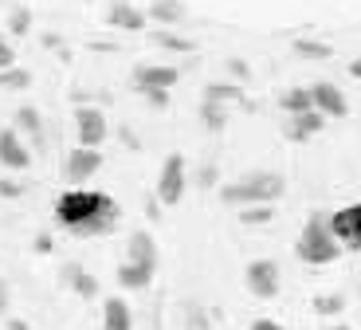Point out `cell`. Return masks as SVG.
<instances>
[{
  "label": "cell",
  "instance_id": "obj_20",
  "mask_svg": "<svg viewBox=\"0 0 361 330\" xmlns=\"http://www.w3.org/2000/svg\"><path fill=\"white\" fill-rule=\"evenodd\" d=\"M279 107L287 114H302V110H314V95H310V87H290L279 95Z\"/></svg>",
  "mask_w": 361,
  "mask_h": 330
},
{
  "label": "cell",
  "instance_id": "obj_8",
  "mask_svg": "<svg viewBox=\"0 0 361 330\" xmlns=\"http://www.w3.org/2000/svg\"><path fill=\"white\" fill-rule=\"evenodd\" d=\"M177 79H180V71L173 67V63H142L130 83L145 95V90H173V87H177Z\"/></svg>",
  "mask_w": 361,
  "mask_h": 330
},
{
  "label": "cell",
  "instance_id": "obj_29",
  "mask_svg": "<svg viewBox=\"0 0 361 330\" xmlns=\"http://www.w3.org/2000/svg\"><path fill=\"white\" fill-rule=\"evenodd\" d=\"M4 67H16V52H12V44L4 36H0V71Z\"/></svg>",
  "mask_w": 361,
  "mask_h": 330
},
{
  "label": "cell",
  "instance_id": "obj_37",
  "mask_svg": "<svg viewBox=\"0 0 361 330\" xmlns=\"http://www.w3.org/2000/svg\"><path fill=\"white\" fill-rule=\"evenodd\" d=\"M212 181H216V170H212V165H208V170L200 173V185H212Z\"/></svg>",
  "mask_w": 361,
  "mask_h": 330
},
{
  "label": "cell",
  "instance_id": "obj_31",
  "mask_svg": "<svg viewBox=\"0 0 361 330\" xmlns=\"http://www.w3.org/2000/svg\"><path fill=\"white\" fill-rule=\"evenodd\" d=\"M228 71H232V79L244 83L247 75H252V67H247V59H228Z\"/></svg>",
  "mask_w": 361,
  "mask_h": 330
},
{
  "label": "cell",
  "instance_id": "obj_18",
  "mask_svg": "<svg viewBox=\"0 0 361 330\" xmlns=\"http://www.w3.org/2000/svg\"><path fill=\"white\" fill-rule=\"evenodd\" d=\"M145 16L169 28V24H180V20L189 16V12H185V4H180V0H154V4L145 8Z\"/></svg>",
  "mask_w": 361,
  "mask_h": 330
},
{
  "label": "cell",
  "instance_id": "obj_40",
  "mask_svg": "<svg viewBox=\"0 0 361 330\" xmlns=\"http://www.w3.org/2000/svg\"><path fill=\"white\" fill-rule=\"evenodd\" d=\"M8 330H27V322H20V319H12V322H8Z\"/></svg>",
  "mask_w": 361,
  "mask_h": 330
},
{
  "label": "cell",
  "instance_id": "obj_30",
  "mask_svg": "<svg viewBox=\"0 0 361 330\" xmlns=\"http://www.w3.org/2000/svg\"><path fill=\"white\" fill-rule=\"evenodd\" d=\"M145 102H149L154 110H165L169 107V90H145Z\"/></svg>",
  "mask_w": 361,
  "mask_h": 330
},
{
  "label": "cell",
  "instance_id": "obj_39",
  "mask_svg": "<svg viewBox=\"0 0 361 330\" xmlns=\"http://www.w3.org/2000/svg\"><path fill=\"white\" fill-rule=\"evenodd\" d=\"M350 75H353V79H361V59H353V63H350Z\"/></svg>",
  "mask_w": 361,
  "mask_h": 330
},
{
  "label": "cell",
  "instance_id": "obj_5",
  "mask_svg": "<svg viewBox=\"0 0 361 330\" xmlns=\"http://www.w3.org/2000/svg\"><path fill=\"white\" fill-rule=\"evenodd\" d=\"M244 287L255 299H275L279 295V264L275 259H252L244 271Z\"/></svg>",
  "mask_w": 361,
  "mask_h": 330
},
{
  "label": "cell",
  "instance_id": "obj_38",
  "mask_svg": "<svg viewBox=\"0 0 361 330\" xmlns=\"http://www.w3.org/2000/svg\"><path fill=\"white\" fill-rule=\"evenodd\" d=\"M318 330H350V322H326V326H318Z\"/></svg>",
  "mask_w": 361,
  "mask_h": 330
},
{
  "label": "cell",
  "instance_id": "obj_10",
  "mask_svg": "<svg viewBox=\"0 0 361 330\" xmlns=\"http://www.w3.org/2000/svg\"><path fill=\"white\" fill-rule=\"evenodd\" d=\"M106 24H110V28H122V32H145L149 16H145V12L137 8V4H130V0H110Z\"/></svg>",
  "mask_w": 361,
  "mask_h": 330
},
{
  "label": "cell",
  "instance_id": "obj_19",
  "mask_svg": "<svg viewBox=\"0 0 361 330\" xmlns=\"http://www.w3.org/2000/svg\"><path fill=\"white\" fill-rule=\"evenodd\" d=\"M197 114H200V122H204V130L220 134V130L228 126V102H212V98H204Z\"/></svg>",
  "mask_w": 361,
  "mask_h": 330
},
{
  "label": "cell",
  "instance_id": "obj_25",
  "mask_svg": "<svg viewBox=\"0 0 361 330\" xmlns=\"http://www.w3.org/2000/svg\"><path fill=\"white\" fill-rule=\"evenodd\" d=\"M240 95H244V90L235 87V83H208L204 87V98H212V102H235Z\"/></svg>",
  "mask_w": 361,
  "mask_h": 330
},
{
  "label": "cell",
  "instance_id": "obj_35",
  "mask_svg": "<svg viewBox=\"0 0 361 330\" xmlns=\"http://www.w3.org/2000/svg\"><path fill=\"white\" fill-rule=\"evenodd\" d=\"M8 303H12V291H8V283H4V279H0V314L8 311Z\"/></svg>",
  "mask_w": 361,
  "mask_h": 330
},
{
  "label": "cell",
  "instance_id": "obj_14",
  "mask_svg": "<svg viewBox=\"0 0 361 330\" xmlns=\"http://www.w3.org/2000/svg\"><path fill=\"white\" fill-rule=\"evenodd\" d=\"M130 259L134 264H145V268H154L157 271V240L145 228H137V232H130V244H126Z\"/></svg>",
  "mask_w": 361,
  "mask_h": 330
},
{
  "label": "cell",
  "instance_id": "obj_34",
  "mask_svg": "<svg viewBox=\"0 0 361 330\" xmlns=\"http://www.w3.org/2000/svg\"><path fill=\"white\" fill-rule=\"evenodd\" d=\"M247 330H283V326H279V322H275V319H255V322H252V326H247Z\"/></svg>",
  "mask_w": 361,
  "mask_h": 330
},
{
  "label": "cell",
  "instance_id": "obj_9",
  "mask_svg": "<svg viewBox=\"0 0 361 330\" xmlns=\"http://www.w3.org/2000/svg\"><path fill=\"white\" fill-rule=\"evenodd\" d=\"M27 161H32V153L20 142V130L16 126H4L0 130V165L4 170H27Z\"/></svg>",
  "mask_w": 361,
  "mask_h": 330
},
{
  "label": "cell",
  "instance_id": "obj_23",
  "mask_svg": "<svg viewBox=\"0 0 361 330\" xmlns=\"http://www.w3.org/2000/svg\"><path fill=\"white\" fill-rule=\"evenodd\" d=\"M295 55L322 63V59H330V55H334V47H330V44H322V40H295Z\"/></svg>",
  "mask_w": 361,
  "mask_h": 330
},
{
  "label": "cell",
  "instance_id": "obj_2",
  "mask_svg": "<svg viewBox=\"0 0 361 330\" xmlns=\"http://www.w3.org/2000/svg\"><path fill=\"white\" fill-rule=\"evenodd\" d=\"M342 248L345 244L334 236L330 216H322V213H310L307 224H302V232H298V240H295V256L302 259V264H310V268L334 264V259L342 256Z\"/></svg>",
  "mask_w": 361,
  "mask_h": 330
},
{
  "label": "cell",
  "instance_id": "obj_3",
  "mask_svg": "<svg viewBox=\"0 0 361 330\" xmlns=\"http://www.w3.org/2000/svg\"><path fill=\"white\" fill-rule=\"evenodd\" d=\"M283 193H287V181L279 173H247V177L220 189V201L224 205H240V208L244 205H275Z\"/></svg>",
  "mask_w": 361,
  "mask_h": 330
},
{
  "label": "cell",
  "instance_id": "obj_6",
  "mask_svg": "<svg viewBox=\"0 0 361 330\" xmlns=\"http://www.w3.org/2000/svg\"><path fill=\"white\" fill-rule=\"evenodd\" d=\"M185 196V153H169L157 173V201L161 205H177Z\"/></svg>",
  "mask_w": 361,
  "mask_h": 330
},
{
  "label": "cell",
  "instance_id": "obj_33",
  "mask_svg": "<svg viewBox=\"0 0 361 330\" xmlns=\"http://www.w3.org/2000/svg\"><path fill=\"white\" fill-rule=\"evenodd\" d=\"M189 330H208V319L200 311H189Z\"/></svg>",
  "mask_w": 361,
  "mask_h": 330
},
{
  "label": "cell",
  "instance_id": "obj_4",
  "mask_svg": "<svg viewBox=\"0 0 361 330\" xmlns=\"http://www.w3.org/2000/svg\"><path fill=\"white\" fill-rule=\"evenodd\" d=\"M99 170H102V153L94 150V146H79V150H71L63 158V181H67V185H75V189L87 185Z\"/></svg>",
  "mask_w": 361,
  "mask_h": 330
},
{
  "label": "cell",
  "instance_id": "obj_27",
  "mask_svg": "<svg viewBox=\"0 0 361 330\" xmlns=\"http://www.w3.org/2000/svg\"><path fill=\"white\" fill-rule=\"evenodd\" d=\"M240 220H244L247 228H255V224H267V220H275V213H271V205H244V213H240Z\"/></svg>",
  "mask_w": 361,
  "mask_h": 330
},
{
  "label": "cell",
  "instance_id": "obj_17",
  "mask_svg": "<svg viewBox=\"0 0 361 330\" xmlns=\"http://www.w3.org/2000/svg\"><path fill=\"white\" fill-rule=\"evenodd\" d=\"M12 126H16L20 134H27L32 142H44V114H39L36 107H20L16 118H12Z\"/></svg>",
  "mask_w": 361,
  "mask_h": 330
},
{
  "label": "cell",
  "instance_id": "obj_15",
  "mask_svg": "<svg viewBox=\"0 0 361 330\" xmlns=\"http://www.w3.org/2000/svg\"><path fill=\"white\" fill-rule=\"evenodd\" d=\"M102 330H134V311L126 299H106L102 303Z\"/></svg>",
  "mask_w": 361,
  "mask_h": 330
},
{
  "label": "cell",
  "instance_id": "obj_26",
  "mask_svg": "<svg viewBox=\"0 0 361 330\" xmlns=\"http://www.w3.org/2000/svg\"><path fill=\"white\" fill-rule=\"evenodd\" d=\"M345 311V295H318L314 299V314L330 319V314H342Z\"/></svg>",
  "mask_w": 361,
  "mask_h": 330
},
{
  "label": "cell",
  "instance_id": "obj_22",
  "mask_svg": "<svg viewBox=\"0 0 361 330\" xmlns=\"http://www.w3.org/2000/svg\"><path fill=\"white\" fill-rule=\"evenodd\" d=\"M149 40H154L157 47H165V52H180V55H192L197 52V44H192V40H185V36H173V32H149Z\"/></svg>",
  "mask_w": 361,
  "mask_h": 330
},
{
  "label": "cell",
  "instance_id": "obj_32",
  "mask_svg": "<svg viewBox=\"0 0 361 330\" xmlns=\"http://www.w3.org/2000/svg\"><path fill=\"white\" fill-rule=\"evenodd\" d=\"M0 196H24V185H16V181H8V177H0Z\"/></svg>",
  "mask_w": 361,
  "mask_h": 330
},
{
  "label": "cell",
  "instance_id": "obj_28",
  "mask_svg": "<svg viewBox=\"0 0 361 330\" xmlns=\"http://www.w3.org/2000/svg\"><path fill=\"white\" fill-rule=\"evenodd\" d=\"M8 32H12V36H27V32H32V12H27V8H12Z\"/></svg>",
  "mask_w": 361,
  "mask_h": 330
},
{
  "label": "cell",
  "instance_id": "obj_11",
  "mask_svg": "<svg viewBox=\"0 0 361 330\" xmlns=\"http://www.w3.org/2000/svg\"><path fill=\"white\" fill-rule=\"evenodd\" d=\"M310 95H314V110H322L326 118H345L350 114V102H345L342 87H334V83H314Z\"/></svg>",
  "mask_w": 361,
  "mask_h": 330
},
{
  "label": "cell",
  "instance_id": "obj_12",
  "mask_svg": "<svg viewBox=\"0 0 361 330\" xmlns=\"http://www.w3.org/2000/svg\"><path fill=\"white\" fill-rule=\"evenodd\" d=\"M330 228H334V236L345 244V248H361V205L334 213L330 216Z\"/></svg>",
  "mask_w": 361,
  "mask_h": 330
},
{
  "label": "cell",
  "instance_id": "obj_13",
  "mask_svg": "<svg viewBox=\"0 0 361 330\" xmlns=\"http://www.w3.org/2000/svg\"><path fill=\"white\" fill-rule=\"evenodd\" d=\"M322 126H326L322 110H302V114H290V122L283 126V138H287V142H307V138H314Z\"/></svg>",
  "mask_w": 361,
  "mask_h": 330
},
{
  "label": "cell",
  "instance_id": "obj_7",
  "mask_svg": "<svg viewBox=\"0 0 361 330\" xmlns=\"http://www.w3.org/2000/svg\"><path fill=\"white\" fill-rule=\"evenodd\" d=\"M75 134H79V146H94V150H99L110 134L106 114H102L99 107H79L75 110Z\"/></svg>",
  "mask_w": 361,
  "mask_h": 330
},
{
  "label": "cell",
  "instance_id": "obj_21",
  "mask_svg": "<svg viewBox=\"0 0 361 330\" xmlns=\"http://www.w3.org/2000/svg\"><path fill=\"white\" fill-rule=\"evenodd\" d=\"M63 279L75 287V295H82V299H94V295H99V279L90 276V271H82L79 264H71V268L63 271Z\"/></svg>",
  "mask_w": 361,
  "mask_h": 330
},
{
  "label": "cell",
  "instance_id": "obj_1",
  "mask_svg": "<svg viewBox=\"0 0 361 330\" xmlns=\"http://www.w3.org/2000/svg\"><path fill=\"white\" fill-rule=\"evenodd\" d=\"M55 220L71 236H106L118 224V205L102 193H87V189H67L55 205Z\"/></svg>",
  "mask_w": 361,
  "mask_h": 330
},
{
  "label": "cell",
  "instance_id": "obj_24",
  "mask_svg": "<svg viewBox=\"0 0 361 330\" xmlns=\"http://www.w3.org/2000/svg\"><path fill=\"white\" fill-rule=\"evenodd\" d=\"M0 87L4 90H27L32 87V71H27V67H4V71H0Z\"/></svg>",
  "mask_w": 361,
  "mask_h": 330
},
{
  "label": "cell",
  "instance_id": "obj_16",
  "mask_svg": "<svg viewBox=\"0 0 361 330\" xmlns=\"http://www.w3.org/2000/svg\"><path fill=\"white\" fill-rule=\"evenodd\" d=\"M149 283H154V268H145V264L126 259V264L118 268V287H126V291H145Z\"/></svg>",
  "mask_w": 361,
  "mask_h": 330
},
{
  "label": "cell",
  "instance_id": "obj_36",
  "mask_svg": "<svg viewBox=\"0 0 361 330\" xmlns=\"http://www.w3.org/2000/svg\"><path fill=\"white\" fill-rule=\"evenodd\" d=\"M36 252H51V236H36Z\"/></svg>",
  "mask_w": 361,
  "mask_h": 330
}]
</instances>
